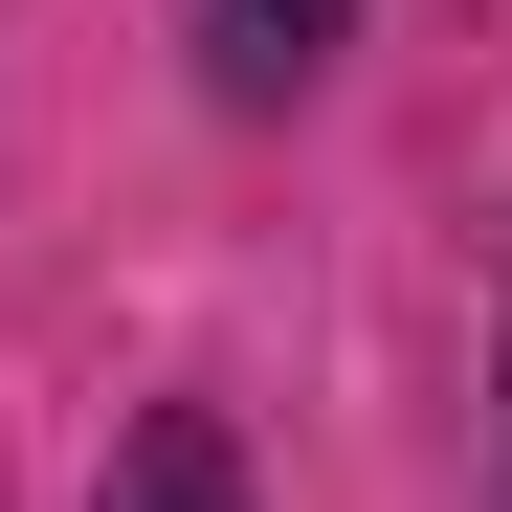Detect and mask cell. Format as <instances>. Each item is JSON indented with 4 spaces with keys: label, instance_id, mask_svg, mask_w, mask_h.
<instances>
[{
    "label": "cell",
    "instance_id": "obj_3",
    "mask_svg": "<svg viewBox=\"0 0 512 512\" xmlns=\"http://www.w3.org/2000/svg\"><path fill=\"white\" fill-rule=\"evenodd\" d=\"M490 512H512V245H490Z\"/></svg>",
    "mask_w": 512,
    "mask_h": 512
},
{
    "label": "cell",
    "instance_id": "obj_2",
    "mask_svg": "<svg viewBox=\"0 0 512 512\" xmlns=\"http://www.w3.org/2000/svg\"><path fill=\"white\" fill-rule=\"evenodd\" d=\"M90 512H245V446H223V401H156L134 446H112V490Z\"/></svg>",
    "mask_w": 512,
    "mask_h": 512
},
{
    "label": "cell",
    "instance_id": "obj_1",
    "mask_svg": "<svg viewBox=\"0 0 512 512\" xmlns=\"http://www.w3.org/2000/svg\"><path fill=\"white\" fill-rule=\"evenodd\" d=\"M334 45H357V0H201V90L223 112H290Z\"/></svg>",
    "mask_w": 512,
    "mask_h": 512
}]
</instances>
